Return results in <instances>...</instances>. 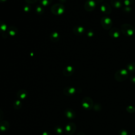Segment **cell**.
<instances>
[{"instance_id":"cell-1","label":"cell","mask_w":135,"mask_h":135,"mask_svg":"<svg viewBox=\"0 0 135 135\" xmlns=\"http://www.w3.org/2000/svg\"><path fill=\"white\" fill-rule=\"evenodd\" d=\"M121 31L124 35L126 36H133L135 33V29L130 24H124L121 27Z\"/></svg>"},{"instance_id":"cell-2","label":"cell","mask_w":135,"mask_h":135,"mask_svg":"<svg viewBox=\"0 0 135 135\" xmlns=\"http://www.w3.org/2000/svg\"><path fill=\"white\" fill-rule=\"evenodd\" d=\"M129 72L126 69H120L118 70L115 75V79L119 81V82H122V81H125L128 77Z\"/></svg>"},{"instance_id":"cell-3","label":"cell","mask_w":135,"mask_h":135,"mask_svg":"<svg viewBox=\"0 0 135 135\" xmlns=\"http://www.w3.org/2000/svg\"><path fill=\"white\" fill-rule=\"evenodd\" d=\"M52 13L56 15H60L64 13L65 8L61 4H55L51 8Z\"/></svg>"},{"instance_id":"cell-4","label":"cell","mask_w":135,"mask_h":135,"mask_svg":"<svg viewBox=\"0 0 135 135\" xmlns=\"http://www.w3.org/2000/svg\"><path fill=\"white\" fill-rule=\"evenodd\" d=\"M93 101L90 97H85L83 99L82 101V106L84 109L90 110L93 108Z\"/></svg>"},{"instance_id":"cell-5","label":"cell","mask_w":135,"mask_h":135,"mask_svg":"<svg viewBox=\"0 0 135 135\" xmlns=\"http://www.w3.org/2000/svg\"><path fill=\"white\" fill-rule=\"evenodd\" d=\"M101 24L102 27L106 30L110 29L112 26V22L109 18L104 17L101 18Z\"/></svg>"},{"instance_id":"cell-6","label":"cell","mask_w":135,"mask_h":135,"mask_svg":"<svg viewBox=\"0 0 135 135\" xmlns=\"http://www.w3.org/2000/svg\"><path fill=\"white\" fill-rule=\"evenodd\" d=\"M76 130V125L73 122H69L65 127V133L68 135H72Z\"/></svg>"},{"instance_id":"cell-7","label":"cell","mask_w":135,"mask_h":135,"mask_svg":"<svg viewBox=\"0 0 135 135\" xmlns=\"http://www.w3.org/2000/svg\"><path fill=\"white\" fill-rule=\"evenodd\" d=\"M96 3L93 0H88L84 4V9L87 11H92L95 9Z\"/></svg>"},{"instance_id":"cell-8","label":"cell","mask_w":135,"mask_h":135,"mask_svg":"<svg viewBox=\"0 0 135 135\" xmlns=\"http://www.w3.org/2000/svg\"><path fill=\"white\" fill-rule=\"evenodd\" d=\"M109 35L113 38H118L120 35V31L118 28H112L110 31Z\"/></svg>"},{"instance_id":"cell-9","label":"cell","mask_w":135,"mask_h":135,"mask_svg":"<svg viewBox=\"0 0 135 135\" xmlns=\"http://www.w3.org/2000/svg\"><path fill=\"white\" fill-rule=\"evenodd\" d=\"M10 128V123L8 121H2L0 122V131H7Z\"/></svg>"},{"instance_id":"cell-10","label":"cell","mask_w":135,"mask_h":135,"mask_svg":"<svg viewBox=\"0 0 135 135\" xmlns=\"http://www.w3.org/2000/svg\"><path fill=\"white\" fill-rule=\"evenodd\" d=\"M65 116L68 119H72L76 117V113L72 109H67L64 111Z\"/></svg>"},{"instance_id":"cell-11","label":"cell","mask_w":135,"mask_h":135,"mask_svg":"<svg viewBox=\"0 0 135 135\" xmlns=\"http://www.w3.org/2000/svg\"><path fill=\"white\" fill-rule=\"evenodd\" d=\"M100 10L106 14H108L111 12V8L107 3H103L100 7Z\"/></svg>"},{"instance_id":"cell-12","label":"cell","mask_w":135,"mask_h":135,"mask_svg":"<svg viewBox=\"0 0 135 135\" xmlns=\"http://www.w3.org/2000/svg\"><path fill=\"white\" fill-rule=\"evenodd\" d=\"M76 92V89L72 87H67L63 90V93L66 96L73 95Z\"/></svg>"},{"instance_id":"cell-13","label":"cell","mask_w":135,"mask_h":135,"mask_svg":"<svg viewBox=\"0 0 135 135\" xmlns=\"http://www.w3.org/2000/svg\"><path fill=\"white\" fill-rule=\"evenodd\" d=\"M74 68L71 67V66H68V67H66L64 69L63 71V73L65 76H71L74 72Z\"/></svg>"},{"instance_id":"cell-14","label":"cell","mask_w":135,"mask_h":135,"mask_svg":"<svg viewBox=\"0 0 135 135\" xmlns=\"http://www.w3.org/2000/svg\"><path fill=\"white\" fill-rule=\"evenodd\" d=\"M124 2L122 0H111V4L116 8H120L123 6Z\"/></svg>"},{"instance_id":"cell-15","label":"cell","mask_w":135,"mask_h":135,"mask_svg":"<svg viewBox=\"0 0 135 135\" xmlns=\"http://www.w3.org/2000/svg\"><path fill=\"white\" fill-rule=\"evenodd\" d=\"M27 95H28L27 92L26 90L21 89L18 92L17 97L20 99H24L27 98Z\"/></svg>"},{"instance_id":"cell-16","label":"cell","mask_w":135,"mask_h":135,"mask_svg":"<svg viewBox=\"0 0 135 135\" xmlns=\"http://www.w3.org/2000/svg\"><path fill=\"white\" fill-rule=\"evenodd\" d=\"M84 31L85 30H84V27H74L73 33L77 36H80L84 33Z\"/></svg>"},{"instance_id":"cell-17","label":"cell","mask_w":135,"mask_h":135,"mask_svg":"<svg viewBox=\"0 0 135 135\" xmlns=\"http://www.w3.org/2000/svg\"><path fill=\"white\" fill-rule=\"evenodd\" d=\"M50 39L53 42H57L60 39V36L58 32H52L51 35L50 36Z\"/></svg>"},{"instance_id":"cell-18","label":"cell","mask_w":135,"mask_h":135,"mask_svg":"<svg viewBox=\"0 0 135 135\" xmlns=\"http://www.w3.org/2000/svg\"><path fill=\"white\" fill-rule=\"evenodd\" d=\"M127 70L128 72L133 73L135 72V62L130 63L127 65Z\"/></svg>"},{"instance_id":"cell-19","label":"cell","mask_w":135,"mask_h":135,"mask_svg":"<svg viewBox=\"0 0 135 135\" xmlns=\"http://www.w3.org/2000/svg\"><path fill=\"white\" fill-rule=\"evenodd\" d=\"M8 33L11 36H14L18 32V30L15 27H10L8 30Z\"/></svg>"},{"instance_id":"cell-20","label":"cell","mask_w":135,"mask_h":135,"mask_svg":"<svg viewBox=\"0 0 135 135\" xmlns=\"http://www.w3.org/2000/svg\"><path fill=\"white\" fill-rule=\"evenodd\" d=\"M22 103L20 100H17L13 103L14 108L17 110L20 109L22 107Z\"/></svg>"},{"instance_id":"cell-21","label":"cell","mask_w":135,"mask_h":135,"mask_svg":"<svg viewBox=\"0 0 135 135\" xmlns=\"http://www.w3.org/2000/svg\"><path fill=\"white\" fill-rule=\"evenodd\" d=\"M52 0H40V4L42 7H47L51 3Z\"/></svg>"},{"instance_id":"cell-22","label":"cell","mask_w":135,"mask_h":135,"mask_svg":"<svg viewBox=\"0 0 135 135\" xmlns=\"http://www.w3.org/2000/svg\"><path fill=\"white\" fill-rule=\"evenodd\" d=\"M7 26L4 22L0 21V32H3L7 30Z\"/></svg>"},{"instance_id":"cell-23","label":"cell","mask_w":135,"mask_h":135,"mask_svg":"<svg viewBox=\"0 0 135 135\" xmlns=\"http://www.w3.org/2000/svg\"><path fill=\"white\" fill-rule=\"evenodd\" d=\"M54 131L55 132V133L57 135H62L63 133V129L60 126H56L55 127L54 129Z\"/></svg>"},{"instance_id":"cell-24","label":"cell","mask_w":135,"mask_h":135,"mask_svg":"<svg viewBox=\"0 0 135 135\" xmlns=\"http://www.w3.org/2000/svg\"><path fill=\"white\" fill-rule=\"evenodd\" d=\"M135 0H124V4L126 7H130L134 3Z\"/></svg>"},{"instance_id":"cell-25","label":"cell","mask_w":135,"mask_h":135,"mask_svg":"<svg viewBox=\"0 0 135 135\" xmlns=\"http://www.w3.org/2000/svg\"><path fill=\"white\" fill-rule=\"evenodd\" d=\"M126 110L129 113H131V114H133V113H134L135 111V108L133 106H129L126 108Z\"/></svg>"},{"instance_id":"cell-26","label":"cell","mask_w":135,"mask_h":135,"mask_svg":"<svg viewBox=\"0 0 135 135\" xmlns=\"http://www.w3.org/2000/svg\"><path fill=\"white\" fill-rule=\"evenodd\" d=\"M36 12L39 14H42L43 13V9L42 6H37L36 8Z\"/></svg>"},{"instance_id":"cell-27","label":"cell","mask_w":135,"mask_h":135,"mask_svg":"<svg viewBox=\"0 0 135 135\" xmlns=\"http://www.w3.org/2000/svg\"><path fill=\"white\" fill-rule=\"evenodd\" d=\"M118 135H128V132L125 129H121L119 130Z\"/></svg>"},{"instance_id":"cell-28","label":"cell","mask_w":135,"mask_h":135,"mask_svg":"<svg viewBox=\"0 0 135 135\" xmlns=\"http://www.w3.org/2000/svg\"><path fill=\"white\" fill-rule=\"evenodd\" d=\"M123 9H124V11L126 12H130L131 10L130 7H126V6H125V7L123 8Z\"/></svg>"},{"instance_id":"cell-29","label":"cell","mask_w":135,"mask_h":135,"mask_svg":"<svg viewBox=\"0 0 135 135\" xmlns=\"http://www.w3.org/2000/svg\"><path fill=\"white\" fill-rule=\"evenodd\" d=\"M3 117H4L3 112L2 110L1 109H0V120H2Z\"/></svg>"},{"instance_id":"cell-30","label":"cell","mask_w":135,"mask_h":135,"mask_svg":"<svg viewBox=\"0 0 135 135\" xmlns=\"http://www.w3.org/2000/svg\"><path fill=\"white\" fill-rule=\"evenodd\" d=\"M130 80L132 83L135 84V76H132L131 77H130Z\"/></svg>"},{"instance_id":"cell-31","label":"cell","mask_w":135,"mask_h":135,"mask_svg":"<svg viewBox=\"0 0 135 135\" xmlns=\"http://www.w3.org/2000/svg\"><path fill=\"white\" fill-rule=\"evenodd\" d=\"M37 0H26V1L29 3H34L36 2Z\"/></svg>"},{"instance_id":"cell-32","label":"cell","mask_w":135,"mask_h":135,"mask_svg":"<svg viewBox=\"0 0 135 135\" xmlns=\"http://www.w3.org/2000/svg\"><path fill=\"white\" fill-rule=\"evenodd\" d=\"M42 135H51V134L48 133V132H47V131H45V132H43V133H42Z\"/></svg>"},{"instance_id":"cell-33","label":"cell","mask_w":135,"mask_h":135,"mask_svg":"<svg viewBox=\"0 0 135 135\" xmlns=\"http://www.w3.org/2000/svg\"><path fill=\"white\" fill-rule=\"evenodd\" d=\"M77 135H86L84 133H83V132H79V133L77 134Z\"/></svg>"},{"instance_id":"cell-34","label":"cell","mask_w":135,"mask_h":135,"mask_svg":"<svg viewBox=\"0 0 135 135\" xmlns=\"http://www.w3.org/2000/svg\"><path fill=\"white\" fill-rule=\"evenodd\" d=\"M103 1V0H96V2H97L98 3H101Z\"/></svg>"},{"instance_id":"cell-35","label":"cell","mask_w":135,"mask_h":135,"mask_svg":"<svg viewBox=\"0 0 135 135\" xmlns=\"http://www.w3.org/2000/svg\"><path fill=\"white\" fill-rule=\"evenodd\" d=\"M6 1H7V0H0V2H4Z\"/></svg>"},{"instance_id":"cell-36","label":"cell","mask_w":135,"mask_h":135,"mask_svg":"<svg viewBox=\"0 0 135 135\" xmlns=\"http://www.w3.org/2000/svg\"><path fill=\"white\" fill-rule=\"evenodd\" d=\"M131 135H135V133H133Z\"/></svg>"},{"instance_id":"cell-37","label":"cell","mask_w":135,"mask_h":135,"mask_svg":"<svg viewBox=\"0 0 135 135\" xmlns=\"http://www.w3.org/2000/svg\"></svg>"}]
</instances>
